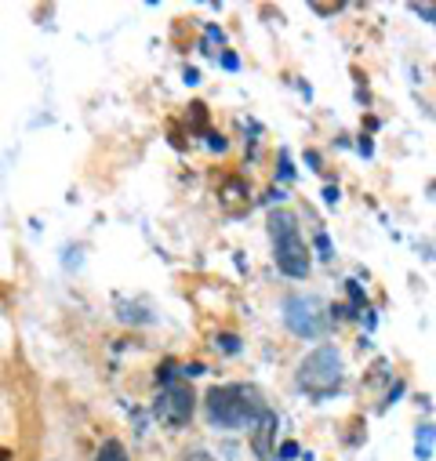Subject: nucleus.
Instances as JSON below:
<instances>
[{
  "instance_id": "14",
  "label": "nucleus",
  "mask_w": 436,
  "mask_h": 461,
  "mask_svg": "<svg viewBox=\"0 0 436 461\" xmlns=\"http://www.w3.org/2000/svg\"><path fill=\"white\" fill-rule=\"evenodd\" d=\"M223 66H226V69H237L241 62H237V55H230V51H226V55H223Z\"/></svg>"
},
{
  "instance_id": "1",
  "label": "nucleus",
  "mask_w": 436,
  "mask_h": 461,
  "mask_svg": "<svg viewBox=\"0 0 436 461\" xmlns=\"http://www.w3.org/2000/svg\"><path fill=\"white\" fill-rule=\"evenodd\" d=\"M204 407H207V421L214 429H226V432H241V429H255L269 407L266 400L259 396V389L251 385H214L207 396H204Z\"/></svg>"
},
{
  "instance_id": "11",
  "label": "nucleus",
  "mask_w": 436,
  "mask_h": 461,
  "mask_svg": "<svg viewBox=\"0 0 436 461\" xmlns=\"http://www.w3.org/2000/svg\"><path fill=\"white\" fill-rule=\"evenodd\" d=\"M414 15H422L425 23H432V26H436V5H414Z\"/></svg>"
},
{
  "instance_id": "13",
  "label": "nucleus",
  "mask_w": 436,
  "mask_h": 461,
  "mask_svg": "<svg viewBox=\"0 0 436 461\" xmlns=\"http://www.w3.org/2000/svg\"><path fill=\"white\" fill-rule=\"evenodd\" d=\"M182 375H186V378H200V375H204V364H186Z\"/></svg>"
},
{
  "instance_id": "6",
  "label": "nucleus",
  "mask_w": 436,
  "mask_h": 461,
  "mask_svg": "<svg viewBox=\"0 0 436 461\" xmlns=\"http://www.w3.org/2000/svg\"><path fill=\"white\" fill-rule=\"evenodd\" d=\"M273 429H277V418H273V411L255 425V450L262 454V457H269L273 450H269V436H273Z\"/></svg>"
},
{
  "instance_id": "9",
  "label": "nucleus",
  "mask_w": 436,
  "mask_h": 461,
  "mask_svg": "<svg viewBox=\"0 0 436 461\" xmlns=\"http://www.w3.org/2000/svg\"><path fill=\"white\" fill-rule=\"evenodd\" d=\"M214 44H223V30H214V26H207V37H204L200 51H204V55H214V51H211Z\"/></svg>"
},
{
  "instance_id": "5",
  "label": "nucleus",
  "mask_w": 436,
  "mask_h": 461,
  "mask_svg": "<svg viewBox=\"0 0 436 461\" xmlns=\"http://www.w3.org/2000/svg\"><path fill=\"white\" fill-rule=\"evenodd\" d=\"M193 411H196V396H193V389H189L186 382H171V385H164L160 396H157V403H153V414H157L168 429H182V425H189Z\"/></svg>"
},
{
  "instance_id": "8",
  "label": "nucleus",
  "mask_w": 436,
  "mask_h": 461,
  "mask_svg": "<svg viewBox=\"0 0 436 461\" xmlns=\"http://www.w3.org/2000/svg\"><path fill=\"white\" fill-rule=\"evenodd\" d=\"M214 349H223V353H241V338L237 334H214Z\"/></svg>"
},
{
  "instance_id": "3",
  "label": "nucleus",
  "mask_w": 436,
  "mask_h": 461,
  "mask_svg": "<svg viewBox=\"0 0 436 461\" xmlns=\"http://www.w3.org/2000/svg\"><path fill=\"white\" fill-rule=\"evenodd\" d=\"M298 385L316 400H327L342 385V357L335 345H320L316 353L298 364Z\"/></svg>"
},
{
  "instance_id": "7",
  "label": "nucleus",
  "mask_w": 436,
  "mask_h": 461,
  "mask_svg": "<svg viewBox=\"0 0 436 461\" xmlns=\"http://www.w3.org/2000/svg\"><path fill=\"white\" fill-rule=\"evenodd\" d=\"M95 461H128V450H124L121 439H105V443L98 447V457H95Z\"/></svg>"
},
{
  "instance_id": "10",
  "label": "nucleus",
  "mask_w": 436,
  "mask_h": 461,
  "mask_svg": "<svg viewBox=\"0 0 436 461\" xmlns=\"http://www.w3.org/2000/svg\"><path fill=\"white\" fill-rule=\"evenodd\" d=\"M295 457H298V443H295V439L280 443V461H295Z\"/></svg>"
},
{
  "instance_id": "4",
  "label": "nucleus",
  "mask_w": 436,
  "mask_h": 461,
  "mask_svg": "<svg viewBox=\"0 0 436 461\" xmlns=\"http://www.w3.org/2000/svg\"><path fill=\"white\" fill-rule=\"evenodd\" d=\"M284 323H287V330L298 334V338H320L332 320H327V312H323V305H320L316 298H309V294H291V298H284Z\"/></svg>"
},
{
  "instance_id": "12",
  "label": "nucleus",
  "mask_w": 436,
  "mask_h": 461,
  "mask_svg": "<svg viewBox=\"0 0 436 461\" xmlns=\"http://www.w3.org/2000/svg\"><path fill=\"white\" fill-rule=\"evenodd\" d=\"M316 248H320V258H332V244H327L323 233H316Z\"/></svg>"
},
{
  "instance_id": "2",
  "label": "nucleus",
  "mask_w": 436,
  "mask_h": 461,
  "mask_svg": "<svg viewBox=\"0 0 436 461\" xmlns=\"http://www.w3.org/2000/svg\"><path fill=\"white\" fill-rule=\"evenodd\" d=\"M269 237H273L277 269L291 280H305L309 276V248L298 233V218L291 211H273L269 214Z\"/></svg>"
}]
</instances>
